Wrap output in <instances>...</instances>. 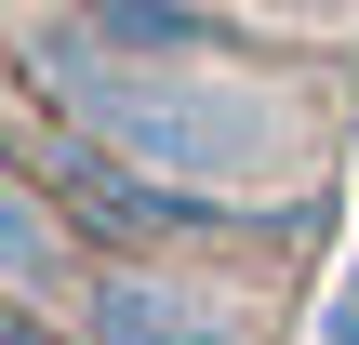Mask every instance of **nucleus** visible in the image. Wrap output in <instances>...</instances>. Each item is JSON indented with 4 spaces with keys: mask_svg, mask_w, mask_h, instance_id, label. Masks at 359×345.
<instances>
[{
    "mask_svg": "<svg viewBox=\"0 0 359 345\" xmlns=\"http://www.w3.org/2000/svg\"><path fill=\"white\" fill-rule=\"evenodd\" d=\"M253 13H266V27H293V40L320 53V40H346V13H359V0H253Z\"/></svg>",
    "mask_w": 359,
    "mask_h": 345,
    "instance_id": "nucleus-3",
    "label": "nucleus"
},
{
    "mask_svg": "<svg viewBox=\"0 0 359 345\" xmlns=\"http://www.w3.org/2000/svg\"><path fill=\"white\" fill-rule=\"evenodd\" d=\"M333 345H359V279H346V319H333Z\"/></svg>",
    "mask_w": 359,
    "mask_h": 345,
    "instance_id": "nucleus-4",
    "label": "nucleus"
},
{
    "mask_svg": "<svg viewBox=\"0 0 359 345\" xmlns=\"http://www.w3.org/2000/svg\"><path fill=\"white\" fill-rule=\"evenodd\" d=\"M67 319L93 345H280V306L240 253H93Z\"/></svg>",
    "mask_w": 359,
    "mask_h": 345,
    "instance_id": "nucleus-2",
    "label": "nucleus"
},
{
    "mask_svg": "<svg viewBox=\"0 0 359 345\" xmlns=\"http://www.w3.org/2000/svg\"><path fill=\"white\" fill-rule=\"evenodd\" d=\"M13 106L40 120H80L107 146H133L147 173H187V186H293L306 146H320V106L280 80V66H147L120 40H93L67 0H27L13 27Z\"/></svg>",
    "mask_w": 359,
    "mask_h": 345,
    "instance_id": "nucleus-1",
    "label": "nucleus"
}]
</instances>
